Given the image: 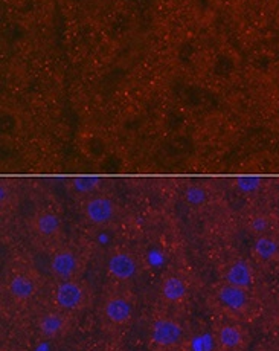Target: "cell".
<instances>
[{
  "mask_svg": "<svg viewBox=\"0 0 279 351\" xmlns=\"http://www.w3.org/2000/svg\"><path fill=\"white\" fill-rule=\"evenodd\" d=\"M215 341L223 351H243L247 346L249 335L241 324L223 322L215 330Z\"/></svg>",
  "mask_w": 279,
  "mask_h": 351,
  "instance_id": "obj_10",
  "label": "cell"
},
{
  "mask_svg": "<svg viewBox=\"0 0 279 351\" xmlns=\"http://www.w3.org/2000/svg\"><path fill=\"white\" fill-rule=\"evenodd\" d=\"M141 271V261L133 252L119 249L114 251L107 260V274L118 282H130Z\"/></svg>",
  "mask_w": 279,
  "mask_h": 351,
  "instance_id": "obj_9",
  "label": "cell"
},
{
  "mask_svg": "<svg viewBox=\"0 0 279 351\" xmlns=\"http://www.w3.org/2000/svg\"><path fill=\"white\" fill-rule=\"evenodd\" d=\"M235 186L244 194H252L258 191V188L261 186V179L260 178H240L236 179Z\"/></svg>",
  "mask_w": 279,
  "mask_h": 351,
  "instance_id": "obj_18",
  "label": "cell"
},
{
  "mask_svg": "<svg viewBox=\"0 0 279 351\" xmlns=\"http://www.w3.org/2000/svg\"><path fill=\"white\" fill-rule=\"evenodd\" d=\"M73 315H69L57 307L42 310L36 318L37 333L47 341L60 339L71 332L73 324Z\"/></svg>",
  "mask_w": 279,
  "mask_h": 351,
  "instance_id": "obj_4",
  "label": "cell"
},
{
  "mask_svg": "<svg viewBox=\"0 0 279 351\" xmlns=\"http://www.w3.org/2000/svg\"><path fill=\"white\" fill-rule=\"evenodd\" d=\"M40 289V281L36 274L26 269L12 272L5 282V292L12 301L26 302L31 301L37 295Z\"/></svg>",
  "mask_w": 279,
  "mask_h": 351,
  "instance_id": "obj_8",
  "label": "cell"
},
{
  "mask_svg": "<svg viewBox=\"0 0 279 351\" xmlns=\"http://www.w3.org/2000/svg\"><path fill=\"white\" fill-rule=\"evenodd\" d=\"M31 231L40 240L53 241L61 235L63 223H61V219L57 213L49 211V209H43V211H38L32 217Z\"/></svg>",
  "mask_w": 279,
  "mask_h": 351,
  "instance_id": "obj_12",
  "label": "cell"
},
{
  "mask_svg": "<svg viewBox=\"0 0 279 351\" xmlns=\"http://www.w3.org/2000/svg\"><path fill=\"white\" fill-rule=\"evenodd\" d=\"M247 229L252 235H255V239L263 237V235H270L271 220L264 214H255L249 219Z\"/></svg>",
  "mask_w": 279,
  "mask_h": 351,
  "instance_id": "obj_15",
  "label": "cell"
},
{
  "mask_svg": "<svg viewBox=\"0 0 279 351\" xmlns=\"http://www.w3.org/2000/svg\"><path fill=\"white\" fill-rule=\"evenodd\" d=\"M223 281L236 287L250 289L255 281V271L249 261L236 258L224 266Z\"/></svg>",
  "mask_w": 279,
  "mask_h": 351,
  "instance_id": "obj_13",
  "label": "cell"
},
{
  "mask_svg": "<svg viewBox=\"0 0 279 351\" xmlns=\"http://www.w3.org/2000/svg\"><path fill=\"white\" fill-rule=\"evenodd\" d=\"M2 351H17V350H12V348H2Z\"/></svg>",
  "mask_w": 279,
  "mask_h": 351,
  "instance_id": "obj_19",
  "label": "cell"
},
{
  "mask_svg": "<svg viewBox=\"0 0 279 351\" xmlns=\"http://www.w3.org/2000/svg\"><path fill=\"white\" fill-rule=\"evenodd\" d=\"M71 186L75 193L84 194V195H92L93 191L99 186V179L97 178H77L72 179Z\"/></svg>",
  "mask_w": 279,
  "mask_h": 351,
  "instance_id": "obj_16",
  "label": "cell"
},
{
  "mask_svg": "<svg viewBox=\"0 0 279 351\" xmlns=\"http://www.w3.org/2000/svg\"><path fill=\"white\" fill-rule=\"evenodd\" d=\"M83 351H95V350H83Z\"/></svg>",
  "mask_w": 279,
  "mask_h": 351,
  "instance_id": "obj_20",
  "label": "cell"
},
{
  "mask_svg": "<svg viewBox=\"0 0 279 351\" xmlns=\"http://www.w3.org/2000/svg\"><path fill=\"white\" fill-rule=\"evenodd\" d=\"M215 298L226 312L235 313L238 316H244L252 312V298L249 295V289L236 287L221 281L215 287Z\"/></svg>",
  "mask_w": 279,
  "mask_h": 351,
  "instance_id": "obj_7",
  "label": "cell"
},
{
  "mask_svg": "<svg viewBox=\"0 0 279 351\" xmlns=\"http://www.w3.org/2000/svg\"><path fill=\"white\" fill-rule=\"evenodd\" d=\"M252 254H254L255 260L265 265H271V263L279 261V241L274 235H263V237H256L252 246Z\"/></svg>",
  "mask_w": 279,
  "mask_h": 351,
  "instance_id": "obj_14",
  "label": "cell"
},
{
  "mask_svg": "<svg viewBox=\"0 0 279 351\" xmlns=\"http://www.w3.org/2000/svg\"><path fill=\"white\" fill-rule=\"evenodd\" d=\"M185 199H186V202H188L189 205L199 206V205L203 204V202L206 200V191L203 190V188L199 186V185H191V186L186 188Z\"/></svg>",
  "mask_w": 279,
  "mask_h": 351,
  "instance_id": "obj_17",
  "label": "cell"
},
{
  "mask_svg": "<svg viewBox=\"0 0 279 351\" xmlns=\"http://www.w3.org/2000/svg\"><path fill=\"white\" fill-rule=\"evenodd\" d=\"M83 214L88 223L98 228L112 225L118 214V206L106 194H92L84 200Z\"/></svg>",
  "mask_w": 279,
  "mask_h": 351,
  "instance_id": "obj_6",
  "label": "cell"
},
{
  "mask_svg": "<svg viewBox=\"0 0 279 351\" xmlns=\"http://www.w3.org/2000/svg\"><path fill=\"white\" fill-rule=\"evenodd\" d=\"M49 271L57 281L80 278L84 271V258L77 249L69 246L58 247L51 255Z\"/></svg>",
  "mask_w": 279,
  "mask_h": 351,
  "instance_id": "obj_5",
  "label": "cell"
},
{
  "mask_svg": "<svg viewBox=\"0 0 279 351\" xmlns=\"http://www.w3.org/2000/svg\"><path fill=\"white\" fill-rule=\"evenodd\" d=\"M101 316L112 327L128 326L134 316V298L125 290H112L101 301Z\"/></svg>",
  "mask_w": 279,
  "mask_h": 351,
  "instance_id": "obj_3",
  "label": "cell"
},
{
  "mask_svg": "<svg viewBox=\"0 0 279 351\" xmlns=\"http://www.w3.org/2000/svg\"><path fill=\"white\" fill-rule=\"evenodd\" d=\"M159 295L165 304L177 306V304H182L188 298L189 282L180 274H167L165 276H162L159 282Z\"/></svg>",
  "mask_w": 279,
  "mask_h": 351,
  "instance_id": "obj_11",
  "label": "cell"
},
{
  "mask_svg": "<svg viewBox=\"0 0 279 351\" xmlns=\"http://www.w3.org/2000/svg\"><path fill=\"white\" fill-rule=\"evenodd\" d=\"M149 342L159 351H173L180 348L186 341L185 327L173 316H158L149 324Z\"/></svg>",
  "mask_w": 279,
  "mask_h": 351,
  "instance_id": "obj_2",
  "label": "cell"
},
{
  "mask_svg": "<svg viewBox=\"0 0 279 351\" xmlns=\"http://www.w3.org/2000/svg\"><path fill=\"white\" fill-rule=\"evenodd\" d=\"M90 302V290L81 278L57 281L52 289V306L75 315L83 312Z\"/></svg>",
  "mask_w": 279,
  "mask_h": 351,
  "instance_id": "obj_1",
  "label": "cell"
}]
</instances>
